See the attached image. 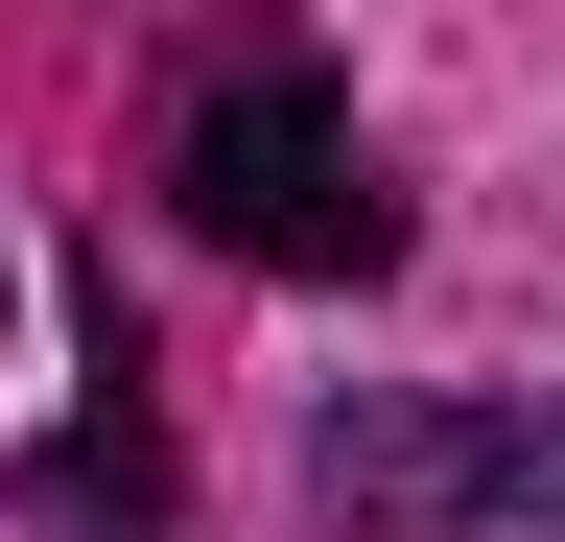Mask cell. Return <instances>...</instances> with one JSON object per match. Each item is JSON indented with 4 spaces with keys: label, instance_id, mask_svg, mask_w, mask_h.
<instances>
[{
    "label": "cell",
    "instance_id": "cell-1",
    "mask_svg": "<svg viewBox=\"0 0 565 542\" xmlns=\"http://www.w3.org/2000/svg\"><path fill=\"white\" fill-rule=\"evenodd\" d=\"M166 213H189L212 259H259V284H377V259H401V189H377V142H353V95L307 72V47L189 72V118H166Z\"/></svg>",
    "mask_w": 565,
    "mask_h": 542
},
{
    "label": "cell",
    "instance_id": "cell-2",
    "mask_svg": "<svg viewBox=\"0 0 565 542\" xmlns=\"http://www.w3.org/2000/svg\"><path fill=\"white\" fill-rule=\"evenodd\" d=\"M307 496H330V542H494V519H542L565 496V425L542 401H330L307 425Z\"/></svg>",
    "mask_w": 565,
    "mask_h": 542
},
{
    "label": "cell",
    "instance_id": "cell-3",
    "mask_svg": "<svg viewBox=\"0 0 565 542\" xmlns=\"http://www.w3.org/2000/svg\"><path fill=\"white\" fill-rule=\"evenodd\" d=\"M0 519L24 542H189V448H166V378H141V307L95 284V401L0 471Z\"/></svg>",
    "mask_w": 565,
    "mask_h": 542
}]
</instances>
